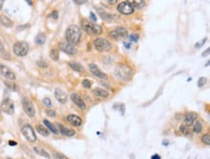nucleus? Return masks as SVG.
<instances>
[{"mask_svg": "<svg viewBox=\"0 0 210 159\" xmlns=\"http://www.w3.org/2000/svg\"><path fill=\"white\" fill-rule=\"evenodd\" d=\"M114 74L116 76V78L121 81H129L132 79L134 74V71L130 66L125 64H119L118 66L115 68Z\"/></svg>", "mask_w": 210, "mask_h": 159, "instance_id": "f257e3e1", "label": "nucleus"}, {"mask_svg": "<svg viewBox=\"0 0 210 159\" xmlns=\"http://www.w3.org/2000/svg\"><path fill=\"white\" fill-rule=\"evenodd\" d=\"M81 30L77 25H70L66 30V40L72 46H76L80 42Z\"/></svg>", "mask_w": 210, "mask_h": 159, "instance_id": "f03ea898", "label": "nucleus"}, {"mask_svg": "<svg viewBox=\"0 0 210 159\" xmlns=\"http://www.w3.org/2000/svg\"><path fill=\"white\" fill-rule=\"evenodd\" d=\"M82 29H83L86 33L92 36H96V35H100L103 33V28L102 26H100L99 24H95V23H91L87 21L86 19L82 20Z\"/></svg>", "mask_w": 210, "mask_h": 159, "instance_id": "7ed1b4c3", "label": "nucleus"}, {"mask_svg": "<svg viewBox=\"0 0 210 159\" xmlns=\"http://www.w3.org/2000/svg\"><path fill=\"white\" fill-rule=\"evenodd\" d=\"M93 44L96 49L101 52H108L112 49V43L106 39L102 38V37H99V38H96L94 40Z\"/></svg>", "mask_w": 210, "mask_h": 159, "instance_id": "20e7f679", "label": "nucleus"}, {"mask_svg": "<svg viewBox=\"0 0 210 159\" xmlns=\"http://www.w3.org/2000/svg\"><path fill=\"white\" fill-rule=\"evenodd\" d=\"M14 53L19 57H24L27 55L28 51H29V46L26 42L20 40V42H16L13 46Z\"/></svg>", "mask_w": 210, "mask_h": 159, "instance_id": "39448f33", "label": "nucleus"}, {"mask_svg": "<svg viewBox=\"0 0 210 159\" xmlns=\"http://www.w3.org/2000/svg\"><path fill=\"white\" fill-rule=\"evenodd\" d=\"M109 36L115 40H122L128 38V31L124 27H117L109 33Z\"/></svg>", "mask_w": 210, "mask_h": 159, "instance_id": "423d86ee", "label": "nucleus"}, {"mask_svg": "<svg viewBox=\"0 0 210 159\" xmlns=\"http://www.w3.org/2000/svg\"><path fill=\"white\" fill-rule=\"evenodd\" d=\"M22 133L28 142H31V143L36 142L37 136L35 134L34 129H33V127L30 124H24L22 127Z\"/></svg>", "mask_w": 210, "mask_h": 159, "instance_id": "0eeeda50", "label": "nucleus"}, {"mask_svg": "<svg viewBox=\"0 0 210 159\" xmlns=\"http://www.w3.org/2000/svg\"><path fill=\"white\" fill-rule=\"evenodd\" d=\"M22 107L24 112L26 113V115L30 118H34L36 115V112H35V108H34V105L30 101L29 99L27 97H23L22 99Z\"/></svg>", "mask_w": 210, "mask_h": 159, "instance_id": "6e6552de", "label": "nucleus"}, {"mask_svg": "<svg viewBox=\"0 0 210 159\" xmlns=\"http://www.w3.org/2000/svg\"><path fill=\"white\" fill-rule=\"evenodd\" d=\"M0 110L3 111L5 114H8V115H12V114H14V112H15L14 102L10 99H5L2 101Z\"/></svg>", "mask_w": 210, "mask_h": 159, "instance_id": "1a4fd4ad", "label": "nucleus"}, {"mask_svg": "<svg viewBox=\"0 0 210 159\" xmlns=\"http://www.w3.org/2000/svg\"><path fill=\"white\" fill-rule=\"evenodd\" d=\"M117 10L118 12H120L121 14H124V15H131L134 13V8L131 6L130 2H127V1H123L119 3L117 6Z\"/></svg>", "mask_w": 210, "mask_h": 159, "instance_id": "9d476101", "label": "nucleus"}, {"mask_svg": "<svg viewBox=\"0 0 210 159\" xmlns=\"http://www.w3.org/2000/svg\"><path fill=\"white\" fill-rule=\"evenodd\" d=\"M59 48H60V50H62L68 55H75L77 53L76 46H72V44H70L67 42H61L59 43Z\"/></svg>", "mask_w": 210, "mask_h": 159, "instance_id": "9b49d317", "label": "nucleus"}, {"mask_svg": "<svg viewBox=\"0 0 210 159\" xmlns=\"http://www.w3.org/2000/svg\"><path fill=\"white\" fill-rule=\"evenodd\" d=\"M0 74L4 76L5 78L9 79V80H15L16 79V74L14 71H12L9 68L5 65H1L0 64Z\"/></svg>", "mask_w": 210, "mask_h": 159, "instance_id": "f8f14e48", "label": "nucleus"}, {"mask_svg": "<svg viewBox=\"0 0 210 159\" xmlns=\"http://www.w3.org/2000/svg\"><path fill=\"white\" fill-rule=\"evenodd\" d=\"M88 68H89L90 72H91L93 75H95L96 77H98V78H100V79H106V78H108V75H106L105 72H103L95 64H90L88 66Z\"/></svg>", "mask_w": 210, "mask_h": 159, "instance_id": "ddd939ff", "label": "nucleus"}, {"mask_svg": "<svg viewBox=\"0 0 210 159\" xmlns=\"http://www.w3.org/2000/svg\"><path fill=\"white\" fill-rule=\"evenodd\" d=\"M71 99L79 108H80L81 110H85L86 104L83 101V99H81V96L77 93H71Z\"/></svg>", "mask_w": 210, "mask_h": 159, "instance_id": "4468645a", "label": "nucleus"}, {"mask_svg": "<svg viewBox=\"0 0 210 159\" xmlns=\"http://www.w3.org/2000/svg\"><path fill=\"white\" fill-rule=\"evenodd\" d=\"M197 119V114L195 112H188L184 116V124L187 126H190L195 123Z\"/></svg>", "mask_w": 210, "mask_h": 159, "instance_id": "2eb2a0df", "label": "nucleus"}, {"mask_svg": "<svg viewBox=\"0 0 210 159\" xmlns=\"http://www.w3.org/2000/svg\"><path fill=\"white\" fill-rule=\"evenodd\" d=\"M54 96H55V99L59 101L60 103H66V101H67V99H68V96H67V93H66L63 90H61L59 88H57L55 89V91H54Z\"/></svg>", "mask_w": 210, "mask_h": 159, "instance_id": "dca6fc26", "label": "nucleus"}, {"mask_svg": "<svg viewBox=\"0 0 210 159\" xmlns=\"http://www.w3.org/2000/svg\"><path fill=\"white\" fill-rule=\"evenodd\" d=\"M57 125H58V128H59L58 132H60L62 135L67 136V137H73V136L76 135V131L74 129L66 127V126H64L63 124H58Z\"/></svg>", "mask_w": 210, "mask_h": 159, "instance_id": "f3484780", "label": "nucleus"}, {"mask_svg": "<svg viewBox=\"0 0 210 159\" xmlns=\"http://www.w3.org/2000/svg\"><path fill=\"white\" fill-rule=\"evenodd\" d=\"M67 121H68L69 124H71L74 126H77H77H80L82 124L81 118H80L77 115H74V114L67 116Z\"/></svg>", "mask_w": 210, "mask_h": 159, "instance_id": "a211bd4d", "label": "nucleus"}, {"mask_svg": "<svg viewBox=\"0 0 210 159\" xmlns=\"http://www.w3.org/2000/svg\"><path fill=\"white\" fill-rule=\"evenodd\" d=\"M69 67L72 68V70L76 71H79V72H83L84 71V68L82 66L81 64H80L79 62L77 61H71L69 63Z\"/></svg>", "mask_w": 210, "mask_h": 159, "instance_id": "6ab92c4d", "label": "nucleus"}, {"mask_svg": "<svg viewBox=\"0 0 210 159\" xmlns=\"http://www.w3.org/2000/svg\"><path fill=\"white\" fill-rule=\"evenodd\" d=\"M0 23H1V25L5 26V27H8V28L13 27V25H14L13 21H12V20L9 18L6 17V15H0Z\"/></svg>", "mask_w": 210, "mask_h": 159, "instance_id": "aec40b11", "label": "nucleus"}, {"mask_svg": "<svg viewBox=\"0 0 210 159\" xmlns=\"http://www.w3.org/2000/svg\"><path fill=\"white\" fill-rule=\"evenodd\" d=\"M34 149V152L40 156H43V157L48 158V159L51 158V155H49V153L47 152V150L41 149V148H39V146H34V149Z\"/></svg>", "mask_w": 210, "mask_h": 159, "instance_id": "412c9836", "label": "nucleus"}, {"mask_svg": "<svg viewBox=\"0 0 210 159\" xmlns=\"http://www.w3.org/2000/svg\"><path fill=\"white\" fill-rule=\"evenodd\" d=\"M93 93L97 96H100V97H108L109 96V93L106 91L104 89H101V88H95L93 90Z\"/></svg>", "mask_w": 210, "mask_h": 159, "instance_id": "4be33fe9", "label": "nucleus"}, {"mask_svg": "<svg viewBox=\"0 0 210 159\" xmlns=\"http://www.w3.org/2000/svg\"><path fill=\"white\" fill-rule=\"evenodd\" d=\"M36 129H37V131H38L42 136L47 137V136L49 135L48 129L45 127V126H43L42 124H38V125H37V126H36Z\"/></svg>", "mask_w": 210, "mask_h": 159, "instance_id": "5701e85b", "label": "nucleus"}, {"mask_svg": "<svg viewBox=\"0 0 210 159\" xmlns=\"http://www.w3.org/2000/svg\"><path fill=\"white\" fill-rule=\"evenodd\" d=\"M44 124H46V126L48 127V131L49 132H52V133H54V134H58V130H57V128L55 127L54 125H53L51 121H48V120H44Z\"/></svg>", "mask_w": 210, "mask_h": 159, "instance_id": "b1692460", "label": "nucleus"}, {"mask_svg": "<svg viewBox=\"0 0 210 159\" xmlns=\"http://www.w3.org/2000/svg\"><path fill=\"white\" fill-rule=\"evenodd\" d=\"M46 42V35L43 33H40L37 35L36 39H35V43L38 44V46H43Z\"/></svg>", "mask_w": 210, "mask_h": 159, "instance_id": "393cba45", "label": "nucleus"}, {"mask_svg": "<svg viewBox=\"0 0 210 159\" xmlns=\"http://www.w3.org/2000/svg\"><path fill=\"white\" fill-rule=\"evenodd\" d=\"M203 124H201V121H196L195 123H194V126H193V131H194L195 133H200L201 131H203Z\"/></svg>", "mask_w": 210, "mask_h": 159, "instance_id": "a878e982", "label": "nucleus"}, {"mask_svg": "<svg viewBox=\"0 0 210 159\" xmlns=\"http://www.w3.org/2000/svg\"><path fill=\"white\" fill-rule=\"evenodd\" d=\"M179 130H180V132L183 134V135H186V136L191 135V129H190V127H189V126H187V125H185V124L180 125Z\"/></svg>", "mask_w": 210, "mask_h": 159, "instance_id": "bb28decb", "label": "nucleus"}, {"mask_svg": "<svg viewBox=\"0 0 210 159\" xmlns=\"http://www.w3.org/2000/svg\"><path fill=\"white\" fill-rule=\"evenodd\" d=\"M131 6L134 8H138V9H142L143 7L145 6V2L144 1H132L130 2Z\"/></svg>", "mask_w": 210, "mask_h": 159, "instance_id": "cd10ccee", "label": "nucleus"}, {"mask_svg": "<svg viewBox=\"0 0 210 159\" xmlns=\"http://www.w3.org/2000/svg\"><path fill=\"white\" fill-rule=\"evenodd\" d=\"M49 57H51V59L53 60V61H57L59 59V53H58V50L57 49H51L49 51Z\"/></svg>", "mask_w": 210, "mask_h": 159, "instance_id": "c85d7f7f", "label": "nucleus"}, {"mask_svg": "<svg viewBox=\"0 0 210 159\" xmlns=\"http://www.w3.org/2000/svg\"><path fill=\"white\" fill-rule=\"evenodd\" d=\"M201 143L205 146H209L210 145V135L209 133H205L201 136Z\"/></svg>", "mask_w": 210, "mask_h": 159, "instance_id": "c756f323", "label": "nucleus"}, {"mask_svg": "<svg viewBox=\"0 0 210 159\" xmlns=\"http://www.w3.org/2000/svg\"><path fill=\"white\" fill-rule=\"evenodd\" d=\"M0 52H1L2 57H4V58H6V59H9L10 56H9V54L7 53V51L5 50V48H4L2 43H0Z\"/></svg>", "mask_w": 210, "mask_h": 159, "instance_id": "7c9ffc66", "label": "nucleus"}, {"mask_svg": "<svg viewBox=\"0 0 210 159\" xmlns=\"http://www.w3.org/2000/svg\"><path fill=\"white\" fill-rule=\"evenodd\" d=\"M5 85L6 86L9 88L10 90H12V91H16L18 90V87H16V85L14 84V83H12V82H9V81H5Z\"/></svg>", "mask_w": 210, "mask_h": 159, "instance_id": "2f4dec72", "label": "nucleus"}, {"mask_svg": "<svg viewBox=\"0 0 210 159\" xmlns=\"http://www.w3.org/2000/svg\"><path fill=\"white\" fill-rule=\"evenodd\" d=\"M53 157H54V159H70L61 152H54V154H53Z\"/></svg>", "mask_w": 210, "mask_h": 159, "instance_id": "473e14b6", "label": "nucleus"}, {"mask_svg": "<svg viewBox=\"0 0 210 159\" xmlns=\"http://www.w3.org/2000/svg\"><path fill=\"white\" fill-rule=\"evenodd\" d=\"M206 81H207V79H206V77H200V78L197 80V86H199L200 88V87H203V85H205V83H206Z\"/></svg>", "mask_w": 210, "mask_h": 159, "instance_id": "72a5a7b5", "label": "nucleus"}, {"mask_svg": "<svg viewBox=\"0 0 210 159\" xmlns=\"http://www.w3.org/2000/svg\"><path fill=\"white\" fill-rule=\"evenodd\" d=\"M43 103L45 104V106H47V107H48V108L52 106L51 100V99H48V97H45V99H43Z\"/></svg>", "mask_w": 210, "mask_h": 159, "instance_id": "f704fd0d", "label": "nucleus"}, {"mask_svg": "<svg viewBox=\"0 0 210 159\" xmlns=\"http://www.w3.org/2000/svg\"><path fill=\"white\" fill-rule=\"evenodd\" d=\"M206 40H207V38H203V40H200V42L195 43V47H196V48H200V47L203 46L205 43H206Z\"/></svg>", "mask_w": 210, "mask_h": 159, "instance_id": "c9c22d12", "label": "nucleus"}, {"mask_svg": "<svg viewBox=\"0 0 210 159\" xmlns=\"http://www.w3.org/2000/svg\"><path fill=\"white\" fill-rule=\"evenodd\" d=\"M82 86L86 89H89L90 87H91V81H89L88 79H84L83 81H82Z\"/></svg>", "mask_w": 210, "mask_h": 159, "instance_id": "e433bc0d", "label": "nucleus"}, {"mask_svg": "<svg viewBox=\"0 0 210 159\" xmlns=\"http://www.w3.org/2000/svg\"><path fill=\"white\" fill-rule=\"evenodd\" d=\"M46 113H47V115L49 116V117H55L56 116L55 111H53V110H51V109H47Z\"/></svg>", "mask_w": 210, "mask_h": 159, "instance_id": "4c0bfd02", "label": "nucleus"}, {"mask_svg": "<svg viewBox=\"0 0 210 159\" xmlns=\"http://www.w3.org/2000/svg\"><path fill=\"white\" fill-rule=\"evenodd\" d=\"M38 65H39V67H41V68H48V63L46 62V61H39V63H38Z\"/></svg>", "mask_w": 210, "mask_h": 159, "instance_id": "58836bf2", "label": "nucleus"}, {"mask_svg": "<svg viewBox=\"0 0 210 159\" xmlns=\"http://www.w3.org/2000/svg\"><path fill=\"white\" fill-rule=\"evenodd\" d=\"M138 38H139V36L136 35V34L130 35V40H132V42H138Z\"/></svg>", "mask_w": 210, "mask_h": 159, "instance_id": "ea45409f", "label": "nucleus"}, {"mask_svg": "<svg viewBox=\"0 0 210 159\" xmlns=\"http://www.w3.org/2000/svg\"><path fill=\"white\" fill-rule=\"evenodd\" d=\"M51 17L52 18L56 19L57 18H58V12H57V11H53L52 13L51 14Z\"/></svg>", "mask_w": 210, "mask_h": 159, "instance_id": "a19ab883", "label": "nucleus"}, {"mask_svg": "<svg viewBox=\"0 0 210 159\" xmlns=\"http://www.w3.org/2000/svg\"><path fill=\"white\" fill-rule=\"evenodd\" d=\"M90 18H91L92 21H94V22L97 20V18L95 17V15H94V13H92V12H90Z\"/></svg>", "mask_w": 210, "mask_h": 159, "instance_id": "79ce46f5", "label": "nucleus"}, {"mask_svg": "<svg viewBox=\"0 0 210 159\" xmlns=\"http://www.w3.org/2000/svg\"><path fill=\"white\" fill-rule=\"evenodd\" d=\"M150 159H162V158H161V156H160L158 153H155V154H153V155L151 156Z\"/></svg>", "mask_w": 210, "mask_h": 159, "instance_id": "37998d69", "label": "nucleus"}, {"mask_svg": "<svg viewBox=\"0 0 210 159\" xmlns=\"http://www.w3.org/2000/svg\"><path fill=\"white\" fill-rule=\"evenodd\" d=\"M209 51H210V49H209V48H207V49H206V50H205V51L203 53V57L208 56V55H209Z\"/></svg>", "mask_w": 210, "mask_h": 159, "instance_id": "c03bdc74", "label": "nucleus"}, {"mask_svg": "<svg viewBox=\"0 0 210 159\" xmlns=\"http://www.w3.org/2000/svg\"><path fill=\"white\" fill-rule=\"evenodd\" d=\"M8 144H9V146H16V145H18V143L15 142V141H9Z\"/></svg>", "mask_w": 210, "mask_h": 159, "instance_id": "a18cd8bd", "label": "nucleus"}, {"mask_svg": "<svg viewBox=\"0 0 210 159\" xmlns=\"http://www.w3.org/2000/svg\"><path fill=\"white\" fill-rule=\"evenodd\" d=\"M162 144H163V146H168V144H170V142H168V140H164Z\"/></svg>", "mask_w": 210, "mask_h": 159, "instance_id": "49530a36", "label": "nucleus"}, {"mask_svg": "<svg viewBox=\"0 0 210 159\" xmlns=\"http://www.w3.org/2000/svg\"><path fill=\"white\" fill-rule=\"evenodd\" d=\"M124 44H125V47H126V48H130V47H131V43H124Z\"/></svg>", "mask_w": 210, "mask_h": 159, "instance_id": "de8ad7c7", "label": "nucleus"}, {"mask_svg": "<svg viewBox=\"0 0 210 159\" xmlns=\"http://www.w3.org/2000/svg\"><path fill=\"white\" fill-rule=\"evenodd\" d=\"M3 4H4V1H0V11H1V9H2Z\"/></svg>", "mask_w": 210, "mask_h": 159, "instance_id": "09e8293b", "label": "nucleus"}, {"mask_svg": "<svg viewBox=\"0 0 210 159\" xmlns=\"http://www.w3.org/2000/svg\"><path fill=\"white\" fill-rule=\"evenodd\" d=\"M0 143H1V139H0Z\"/></svg>", "mask_w": 210, "mask_h": 159, "instance_id": "8fccbe9b", "label": "nucleus"}, {"mask_svg": "<svg viewBox=\"0 0 210 159\" xmlns=\"http://www.w3.org/2000/svg\"><path fill=\"white\" fill-rule=\"evenodd\" d=\"M7 159H12V158H7Z\"/></svg>", "mask_w": 210, "mask_h": 159, "instance_id": "3c124183", "label": "nucleus"}, {"mask_svg": "<svg viewBox=\"0 0 210 159\" xmlns=\"http://www.w3.org/2000/svg\"><path fill=\"white\" fill-rule=\"evenodd\" d=\"M0 112H1V110H0Z\"/></svg>", "mask_w": 210, "mask_h": 159, "instance_id": "603ef678", "label": "nucleus"}]
</instances>
